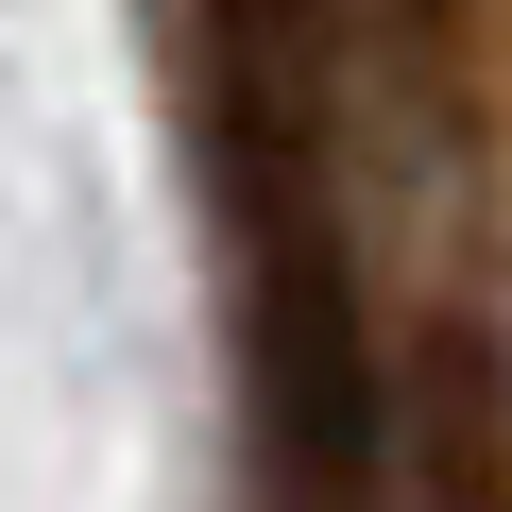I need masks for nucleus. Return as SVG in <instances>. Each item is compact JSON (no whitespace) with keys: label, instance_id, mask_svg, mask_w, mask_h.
<instances>
[{"label":"nucleus","instance_id":"nucleus-1","mask_svg":"<svg viewBox=\"0 0 512 512\" xmlns=\"http://www.w3.org/2000/svg\"><path fill=\"white\" fill-rule=\"evenodd\" d=\"M205 188L256 410L495 393V120L461 0H205Z\"/></svg>","mask_w":512,"mask_h":512}]
</instances>
